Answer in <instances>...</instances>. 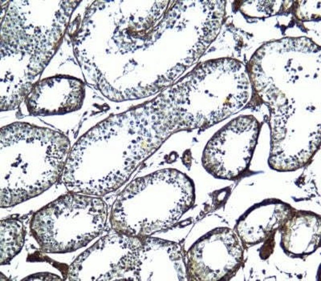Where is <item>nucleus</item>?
Wrapping results in <instances>:
<instances>
[{"label":"nucleus","mask_w":321,"mask_h":281,"mask_svg":"<svg viewBox=\"0 0 321 281\" xmlns=\"http://www.w3.org/2000/svg\"><path fill=\"white\" fill-rule=\"evenodd\" d=\"M177 131L167 112L159 109L114 116L77 140L71 160L80 171L112 190Z\"/></svg>","instance_id":"1"},{"label":"nucleus","mask_w":321,"mask_h":281,"mask_svg":"<svg viewBox=\"0 0 321 281\" xmlns=\"http://www.w3.org/2000/svg\"><path fill=\"white\" fill-rule=\"evenodd\" d=\"M1 193L27 196L53 183L63 172L70 142L63 134L25 122L0 129Z\"/></svg>","instance_id":"2"},{"label":"nucleus","mask_w":321,"mask_h":281,"mask_svg":"<svg viewBox=\"0 0 321 281\" xmlns=\"http://www.w3.org/2000/svg\"><path fill=\"white\" fill-rule=\"evenodd\" d=\"M256 124L247 117L227 124L208 141L202 161L207 169L221 173H236L250 160L256 138Z\"/></svg>","instance_id":"3"}]
</instances>
